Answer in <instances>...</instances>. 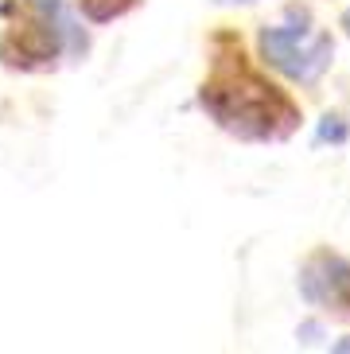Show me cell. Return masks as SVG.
Wrapping results in <instances>:
<instances>
[{
	"label": "cell",
	"mask_w": 350,
	"mask_h": 354,
	"mask_svg": "<svg viewBox=\"0 0 350 354\" xmlns=\"http://www.w3.org/2000/svg\"><path fill=\"white\" fill-rule=\"evenodd\" d=\"M195 109L222 136L253 148L288 145L308 121L300 94L261 63L249 35L230 20L210 24L203 35Z\"/></svg>",
	"instance_id": "1"
},
{
	"label": "cell",
	"mask_w": 350,
	"mask_h": 354,
	"mask_svg": "<svg viewBox=\"0 0 350 354\" xmlns=\"http://www.w3.org/2000/svg\"><path fill=\"white\" fill-rule=\"evenodd\" d=\"M90 55V32L71 0H0V71L20 78H47L66 59Z\"/></svg>",
	"instance_id": "2"
},
{
	"label": "cell",
	"mask_w": 350,
	"mask_h": 354,
	"mask_svg": "<svg viewBox=\"0 0 350 354\" xmlns=\"http://www.w3.org/2000/svg\"><path fill=\"white\" fill-rule=\"evenodd\" d=\"M249 43L268 71L304 94H320L339 55V35L320 24L311 0H288L277 20H261L253 28Z\"/></svg>",
	"instance_id": "3"
},
{
	"label": "cell",
	"mask_w": 350,
	"mask_h": 354,
	"mask_svg": "<svg viewBox=\"0 0 350 354\" xmlns=\"http://www.w3.org/2000/svg\"><path fill=\"white\" fill-rule=\"evenodd\" d=\"M296 292L311 315L350 331V253L331 241H311L296 257Z\"/></svg>",
	"instance_id": "4"
},
{
	"label": "cell",
	"mask_w": 350,
	"mask_h": 354,
	"mask_svg": "<svg viewBox=\"0 0 350 354\" xmlns=\"http://www.w3.org/2000/svg\"><path fill=\"white\" fill-rule=\"evenodd\" d=\"M71 8L86 28H109V24L136 16L145 8V0H71Z\"/></svg>",
	"instance_id": "5"
},
{
	"label": "cell",
	"mask_w": 350,
	"mask_h": 354,
	"mask_svg": "<svg viewBox=\"0 0 350 354\" xmlns=\"http://www.w3.org/2000/svg\"><path fill=\"white\" fill-rule=\"evenodd\" d=\"M347 148L350 145V117L342 109H327V113L315 121V133H311V148Z\"/></svg>",
	"instance_id": "6"
},
{
	"label": "cell",
	"mask_w": 350,
	"mask_h": 354,
	"mask_svg": "<svg viewBox=\"0 0 350 354\" xmlns=\"http://www.w3.org/2000/svg\"><path fill=\"white\" fill-rule=\"evenodd\" d=\"M331 351H335V354H350V331H347V335H339V339L331 343Z\"/></svg>",
	"instance_id": "7"
},
{
	"label": "cell",
	"mask_w": 350,
	"mask_h": 354,
	"mask_svg": "<svg viewBox=\"0 0 350 354\" xmlns=\"http://www.w3.org/2000/svg\"><path fill=\"white\" fill-rule=\"evenodd\" d=\"M339 28H342V35H347V39H350V4H347V8L339 12Z\"/></svg>",
	"instance_id": "8"
},
{
	"label": "cell",
	"mask_w": 350,
	"mask_h": 354,
	"mask_svg": "<svg viewBox=\"0 0 350 354\" xmlns=\"http://www.w3.org/2000/svg\"><path fill=\"white\" fill-rule=\"evenodd\" d=\"M210 4H230V8H241V4H257V0H210Z\"/></svg>",
	"instance_id": "9"
},
{
	"label": "cell",
	"mask_w": 350,
	"mask_h": 354,
	"mask_svg": "<svg viewBox=\"0 0 350 354\" xmlns=\"http://www.w3.org/2000/svg\"><path fill=\"white\" fill-rule=\"evenodd\" d=\"M51 4H62V0H51Z\"/></svg>",
	"instance_id": "10"
}]
</instances>
